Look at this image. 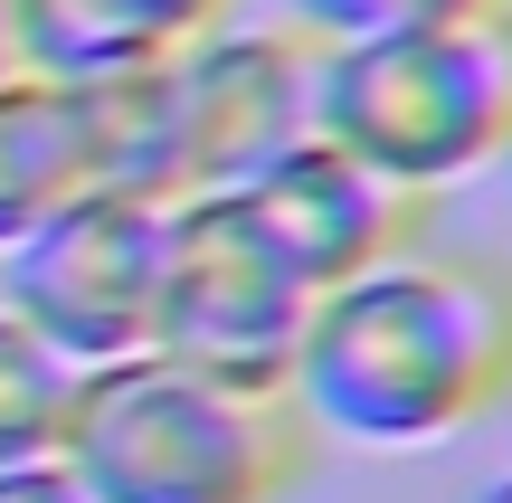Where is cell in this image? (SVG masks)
Listing matches in <instances>:
<instances>
[{
  "mask_svg": "<svg viewBox=\"0 0 512 503\" xmlns=\"http://www.w3.org/2000/svg\"><path fill=\"white\" fill-rule=\"evenodd\" d=\"M294 409L313 437L418 456L512 409V266L418 238L408 257L313 295L294 352Z\"/></svg>",
  "mask_w": 512,
  "mask_h": 503,
  "instance_id": "6da1fadb",
  "label": "cell"
},
{
  "mask_svg": "<svg viewBox=\"0 0 512 503\" xmlns=\"http://www.w3.org/2000/svg\"><path fill=\"white\" fill-rule=\"evenodd\" d=\"M57 456L86 503H285L313 466V428L294 390H247L171 352H124L76 380Z\"/></svg>",
  "mask_w": 512,
  "mask_h": 503,
  "instance_id": "7a4b0ae2",
  "label": "cell"
},
{
  "mask_svg": "<svg viewBox=\"0 0 512 503\" xmlns=\"http://www.w3.org/2000/svg\"><path fill=\"white\" fill-rule=\"evenodd\" d=\"M313 133L370 162L380 181L437 190L503 171L512 152V10L446 0L408 29L313 48Z\"/></svg>",
  "mask_w": 512,
  "mask_h": 503,
  "instance_id": "3957f363",
  "label": "cell"
},
{
  "mask_svg": "<svg viewBox=\"0 0 512 503\" xmlns=\"http://www.w3.org/2000/svg\"><path fill=\"white\" fill-rule=\"evenodd\" d=\"M313 323V285L266 247L238 190H190L162 209V295H152V352L190 371L294 390V352Z\"/></svg>",
  "mask_w": 512,
  "mask_h": 503,
  "instance_id": "277c9868",
  "label": "cell"
},
{
  "mask_svg": "<svg viewBox=\"0 0 512 503\" xmlns=\"http://www.w3.org/2000/svg\"><path fill=\"white\" fill-rule=\"evenodd\" d=\"M152 295H162V209L124 190H76L19 247H0V304L76 371L152 352Z\"/></svg>",
  "mask_w": 512,
  "mask_h": 503,
  "instance_id": "5b68a950",
  "label": "cell"
},
{
  "mask_svg": "<svg viewBox=\"0 0 512 503\" xmlns=\"http://www.w3.org/2000/svg\"><path fill=\"white\" fill-rule=\"evenodd\" d=\"M171 114H181V200L247 190L275 152L313 133V38L238 10L228 29L171 57Z\"/></svg>",
  "mask_w": 512,
  "mask_h": 503,
  "instance_id": "8992f818",
  "label": "cell"
},
{
  "mask_svg": "<svg viewBox=\"0 0 512 503\" xmlns=\"http://www.w3.org/2000/svg\"><path fill=\"white\" fill-rule=\"evenodd\" d=\"M238 200L256 209L266 247L313 285V295H332V285L408 257V247L427 238V209H437V200H418V190L380 181L370 162H351V152L323 143V133H304L294 152H275Z\"/></svg>",
  "mask_w": 512,
  "mask_h": 503,
  "instance_id": "52a82bcc",
  "label": "cell"
},
{
  "mask_svg": "<svg viewBox=\"0 0 512 503\" xmlns=\"http://www.w3.org/2000/svg\"><path fill=\"white\" fill-rule=\"evenodd\" d=\"M247 0H10L19 67L86 86L114 67H162V57L200 48L209 29H228Z\"/></svg>",
  "mask_w": 512,
  "mask_h": 503,
  "instance_id": "ba28073f",
  "label": "cell"
},
{
  "mask_svg": "<svg viewBox=\"0 0 512 503\" xmlns=\"http://www.w3.org/2000/svg\"><path fill=\"white\" fill-rule=\"evenodd\" d=\"M86 190V133H76V86L57 76H0V247H19L48 209Z\"/></svg>",
  "mask_w": 512,
  "mask_h": 503,
  "instance_id": "9c48e42d",
  "label": "cell"
},
{
  "mask_svg": "<svg viewBox=\"0 0 512 503\" xmlns=\"http://www.w3.org/2000/svg\"><path fill=\"white\" fill-rule=\"evenodd\" d=\"M76 361L48 352L29 323L0 304V466H29V456H57L67 437V409H76Z\"/></svg>",
  "mask_w": 512,
  "mask_h": 503,
  "instance_id": "30bf717a",
  "label": "cell"
},
{
  "mask_svg": "<svg viewBox=\"0 0 512 503\" xmlns=\"http://www.w3.org/2000/svg\"><path fill=\"white\" fill-rule=\"evenodd\" d=\"M446 10V0H275V19L285 29H304L313 48H332V38H370V29H408V19Z\"/></svg>",
  "mask_w": 512,
  "mask_h": 503,
  "instance_id": "8fae6325",
  "label": "cell"
},
{
  "mask_svg": "<svg viewBox=\"0 0 512 503\" xmlns=\"http://www.w3.org/2000/svg\"><path fill=\"white\" fill-rule=\"evenodd\" d=\"M0 503H86V485L67 475V456H29V466H0Z\"/></svg>",
  "mask_w": 512,
  "mask_h": 503,
  "instance_id": "7c38bea8",
  "label": "cell"
},
{
  "mask_svg": "<svg viewBox=\"0 0 512 503\" xmlns=\"http://www.w3.org/2000/svg\"><path fill=\"white\" fill-rule=\"evenodd\" d=\"M0 76H19V29H10V0H0Z\"/></svg>",
  "mask_w": 512,
  "mask_h": 503,
  "instance_id": "4fadbf2b",
  "label": "cell"
},
{
  "mask_svg": "<svg viewBox=\"0 0 512 503\" xmlns=\"http://www.w3.org/2000/svg\"><path fill=\"white\" fill-rule=\"evenodd\" d=\"M465 503H512V466H503V475H484V485L465 494Z\"/></svg>",
  "mask_w": 512,
  "mask_h": 503,
  "instance_id": "5bb4252c",
  "label": "cell"
},
{
  "mask_svg": "<svg viewBox=\"0 0 512 503\" xmlns=\"http://www.w3.org/2000/svg\"><path fill=\"white\" fill-rule=\"evenodd\" d=\"M503 181H512V152H503Z\"/></svg>",
  "mask_w": 512,
  "mask_h": 503,
  "instance_id": "9a60e30c",
  "label": "cell"
},
{
  "mask_svg": "<svg viewBox=\"0 0 512 503\" xmlns=\"http://www.w3.org/2000/svg\"><path fill=\"white\" fill-rule=\"evenodd\" d=\"M494 10H512V0H494Z\"/></svg>",
  "mask_w": 512,
  "mask_h": 503,
  "instance_id": "2e32d148",
  "label": "cell"
}]
</instances>
